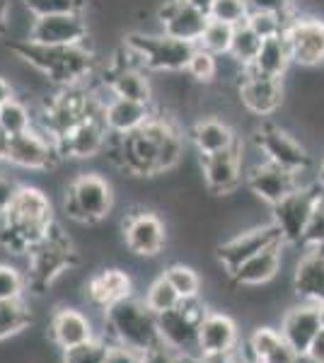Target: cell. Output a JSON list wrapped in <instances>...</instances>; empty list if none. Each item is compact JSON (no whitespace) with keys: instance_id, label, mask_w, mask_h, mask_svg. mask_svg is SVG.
I'll return each instance as SVG.
<instances>
[{"instance_id":"obj_1","label":"cell","mask_w":324,"mask_h":363,"mask_svg":"<svg viewBox=\"0 0 324 363\" xmlns=\"http://www.w3.org/2000/svg\"><path fill=\"white\" fill-rule=\"evenodd\" d=\"M104 155L133 177H155L179 165L184 155V133L174 119L155 112L133 133H109Z\"/></svg>"},{"instance_id":"obj_2","label":"cell","mask_w":324,"mask_h":363,"mask_svg":"<svg viewBox=\"0 0 324 363\" xmlns=\"http://www.w3.org/2000/svg\"><path fill=\"white\" fill-rule=\"evenodd\" d=\"M51 199L37 186H15L8 206L0 216V245L10 255H27L54 228Z\"/></svg>"},{"instance_id":"obj_3","label":"cell","mask_w":324,"mask_h":363,"mask_svg":"<svg viewBox=\"0 0 324 363\" xmlns=\"http://www.w3.org/2000/svg\"><path fill=\"white\" fill-rule=\"evenodd\" d=\"M10 54L17 56L29 70L39 73L56 87H75L92 78L97 58L87 49V44L75 46H46L34 44L29 39H17L8 44Z\"/></svg>"},{"instance_id":"obj_4","label":"cell","mask_w":324,"mask_h":363,"mask_svg":"<svg viewBox=\"0 0 324 363\" xmlns=\"http://www.w3.org/2000/svg\"><path fill=\"white\" fill-rule=\"evenodd\" d=\"M78 264L80 257L70 238L54 223L46 238L27 252V286L34 294H44L58 277L73 272Z\"/></svg>"},{"instance_id":"obj_5","label":"cell","mask_w":324,"mask_h":363,"mask_svg":"<svg viewBox=\"0 0 324 363\" xmlns=\"http://www.w3.org/2000/svg\"><path fill=\"white\" fill-rule=\"evenodd\" d=\"M104 327L111 342L126 344L138 351H148L160 342L157 315L140 298H123L104 310Z\"/></svg>"},{"instance_id":"obj_6","label":"cell","mask_w":324,"mask_h":363,"mask_svg":"<svg viewBox=\"0 0 324 363\" xmlns=\"http://www.w3.org/2000/svg\"><path fill=\"white\" fill-rule=\"evenodd\" d=\"M123 49L140 68L152 73H179L189 66V58L196 44L181 42L167 34H143L131 32L123 39Z\"/></svg>"},{"instance_id":"obj_7","label":"cell","mask_w":324,"mask_h":363,"mask_svg":"<svg viewBox=\"0 0 324 363\" xmlns=\"http://www.w3.org/2000/svg\"><path fill=\"white\" fill-rule=\"evenodd\" d=\"M114 206V189L102 174L85 172L68 184L63 194V213L75 223H102Z\"/></svg>"},{"instance_id":"obj_8","label":"cell","mask_w":324,"mask_h":363,"mask_svg":"<svg viewBox=\"0 0 324 363\" xmlns=\"http://www.w3.org/2000/svg\"><path fill=\"white\" fill-rule=\"evenodd\" d=\"M208 308L203 306L201 296L181 298V303L167 313L157 315V330H160V342L177 349L186 359L199 356V325L206 318Z\"/></svg>"},{"instance_id":"obj_9","label":"cell","mask_w":324,"mask_h":363,"mask_svg":"<svg viewBox=\"0 0 324 363\" xmlns=\"http://www.w3.org/2000/svg\"><path fill=\"white\" fill-rule=\"evenodd\" d=\"M322 186H300L293 194H288L284 201L271 206L274 211V223L279 225L281 235H284L286 245L291 247H303V238H305V228L310 223L312 208L317 203Z\"/></svg>"},{"instance_id":"obj_10","label":"cell","mask_w":324,"mask_h":363,"mask_svg":"<svg viewBox=\"0 0 324 363\" xmlns=\"http://www.w3.org/2000/svg\"><path fill=\"white\" fill-rule=\"evenodd\" d=\"M274 245H286V240L281 235L279 225L271 220L267 225L250 228V230L238 233L235 238L225 240V242L218 247V262H220L230 277V274L238 272L247 259H252V257L264 252L267 247H274Z\"/></svg>"},{"instance_id":"obj_11","label":"cell","mask_w":324,"mask_h":363,"mask_svg":"<svg viewBox=\"0 0 324 363\" xmlns=\"http://www.w3.org/2000/svg\"><path fill=\"white\" fill-rule=\"evenodd\" d=\"M257 150L264 155V160L276 162V165L293 169V172L303 174L310 167V155L305 145L291 136L284 128H279L271 121H264L255 133Z\"/></svg>"},{"instance_id":"obj_12","label":"cell","mask_w":324,"mask_h":363,"mask_svg":"<svg viewBox=\"0 0 324 363\" xmlns=\"http://www.w3.org/2000/svg\"><path fill=\"white\" fill-rule=\"evenodd\" d=\"M87 32L90 29H87L85 15L63 13V15L32 17L25 39L46 46H75V44H87Z\"/></svg>"},{"instance_id":"obj_13","label":"cell","mask_w":324,"mask_h":363,"mask_svg":"<svg viewBox=\"0 0 324 363\" xmlns=\"http://www.w3.org/2000/svg\"><path fill=\"white\" fill-rule=\"evenodd\" d=\"M286 39L293 63L305 68L324 63V20L312 15H293L286 25Z\"/></svg>"},{"instance_id":"obj_14","label":"cell","mask_w":324,"mask_h":363,"mask_svg":"<svg viewBox=\"0 0 324 363\" xmlns=\"http://www.w3.org/2000/svg\"><path fill=\"white\" fill-rule=\"evenodd\" d=\"M245 179L252 194L262 199L264 203H269V206L281 203L288 194H293V191L303 186V179H300L298 172L269 160H259L257 165H252L247 169Z\"/></svg>"},{"instance_id":"obj_15","label":"cell","mask_w":324,"mask_h":363,"mask_svg":"<svg viewBox=\"0 0 324 363\" xmlns=\"http://www.w3.org/2000/svg\"><path fill=\"white\" fill-rule=\"evenodd\" d=\"M102 112L85 116V119L78 121L70 131H66L58 138L56 145L61 157H68V160H90V157L104 153L109 140V128L104 124Z\"/></svg>"},{"instance_id":"obj_16","label":"cell","mask_w":324,"mask_h":363,"mask_svg":"<svg viewBox=\"0 0 324 363\" xmlns=\"http://www.w3.org/2000/svg\"><path fill=\"white\" fill-rule=\"evenodd\" d=\"M104 85L109 87L111 95L135 99V102L152 104V85L150 78L145 75V68L128 56V51L121 46V51L109 63L107 73H104Z\"/></svg>"},{"instance_id":"obj_17","label":"cell","mask_w":324,"mask_h":363,"mask_svg":"<svg viewBox=\"0 0 324 363\" xmlns=\"http://www.w3.org/2000/svg\"><path fill=\"white\" fill-rule=\"evenodd\" d=\"M61 160L58 145L46 136L41 128H29L25 133L13 136L10 143V155L8 162L22 169H34V172H46Z\"/></svg>"},{"instance_id":"obj_18","label":"cell","mask_w":324,"mask_h":363,"mask_svg":"<svg viewBox=\"0 0 324 363\" xmlns=\"http://www.w3.org/2000/svg\"><path fill=\"white\" fill-rule=\"evenodd\" d=\"M238 95L247 112L255 116H271L284 102V83L281 78H271V75L245 68L240 70Z\"/></svg>"},{"instance_id":"obj_19","label":"cell","mask_w":324,"mask_h":363,"mask_svg":"<svg viewBox=\"0 0 324 363\" xmlns=\"http://www.w3.org/2000/svg\"><path fill=\"white\" fill-rule=\"evenodd\" d=\"M123 242L138 257H157L167 242L164 223L150 211H131L123 218Z\"/></svg>"},{"instance_id":"obj_20","label":"cell","mask_w":324,"mask_h":363,"mask_svg":"<svg viewBox=\"0 0 324 363\" xmlns=\"http://www.w3.org/2000/svg\"><path fill=\"white\" fill-rule=\"evenodd\" d=\"M208 20H211L208 15L194 10L184 0H164L160 8H157V22H160L162 34L181 39V42L199 44Z\"/></svg>"},{"instance_id":"obj_21","label":"cell","mask_w":324,"mask_h":363,"mask_svg":"<svg viewBox=\"0 0 324 363\" xmlns=\"http://www.w3.org/2000/svg\"><path fill=\"white\" fill-rule=\"evenodd\" d=\"M201 172L203 182L213 194H233L240 186L242 172V155H240V143L228 150L213 155H201Z\"/></svg>"},{"instance_id":"obj_22","label":"cell","mask_w":324,"mask_h":363,"mask_svg":"<svg viewBox=\"0 0 324 363\" xmlns=\"http://www.w3.org/2000/svg\"><path fill=\"white\" fill-rule=\"evenodd\" d=\"M279 332L284 337L286 344H291L298 354H308L312 339L322 332L320 325V308L317 303H308V301H300L298 306L288 308L281 318Z\"/></svg>"},{"instance_id":"obj_23","label":"cell","mask_w":324,"mask_h":363,"mask_svg":"<svg viewBox=\"0 0 324 363\" xmlns=\"http://www.w3.org/2000/svg\"><path fill=\"white\" fill-rule=\"evenodd\" d=\"M293 291L300 301L324 303V245L303 247V255L293 272Z\"/></svg>"},{"instance_id":"obj_24","label":"cell","mask_w":324,"mask_h":363,"mask_svg":"<svg viewBox=\"0 0 324 363\" xmlns=\"http://www.w3.org/2000/svg\"><path fill=\"white\" fill-rule=\"evenodd\" d=\"M240 344L235 320L225 313H206L199 325V354H228Z\"/></svg>"},{"instance_id":"obj_25","label":"cell","mask_w":324,"mask_h":363,"mask_svg":"<svg viewBox=\"0 0 324 363\" xmlns=\"http://www.w3.org/2000/svg\"><path fill=\"white\" fill-rule=\"evenodd\" d=\"M152 114H155L152 104H143V102H135V99L116 97V95H111L107 102H104V112H102L109 133H116V136L133 133L135 128L143 126Z\"/></svg>"},{"instance_id":"obj_26","label":"cell","mask_w":324,"mask_h":363,"mask_svg":"<svg viewBox=\"0 0 324 363\" xmlns=\"http://www.w3.org/2000/svg\"><path fill=\"white\" fill-rule=\"evenodd\" d=\"M284 247L286 245H274L259 252L252 259H247L238 272L230 274L235 286H245V289H255V286H264L269 281L279 277L281 267H284Z\"/></svg>"},{"instance_id":"obj_27","label":"cell","mask_w":324,"mask_h":363,"mask_svg":"<svg viewBox=\"0 0 324 363\" xmlns=\"http://www.w3.org/2000/svg\"><path fill=\"white\" fill-rule=\"evenodd\" d=\"M131 289L133 284L126 272H121V269H102V272H97L95 277L87 281L85 296L92 306L107 310L114 303L131 296Z\"/></svg>"},{"instance_id":"obj_28","label":"cell","mask_w":324,"mask_h":363,"mask_svg":"<svg viewBox=\"0 0 324 363\" xmlns=\"http://www.w3.org/2000/svg\"><path fill=\"white\" fill-rule=\"evenodd\" d=\"M49 332H51V339H54L63 351L82 347V344L95 339L90 320L73 308H58L49 322Z\"/></svg>"},{"instance_id":"obj_29","label":"cell","mask_w":324,"mask_h":363,"mask_svg":"<svg viewBox=\"0 0 324 363\" xmlns=\"http://www.w3.org/2000/svg\"><path fill=\"white\" fill-rule=\"evenodd\" d=\"M189 140L194 143V148L199 150V155H213L238 145V136H235V131L230 128L228 121L216 119V116H206V119L194 121V126L189 128Z\"/></svg>"},{"instance_id":"obj_30","label":"cell","mask_w":324,"mask_h":363,"mask_svg":"<svg viewBox=\"0 0 324 363\" xmlns=\"http://www.w3.org/2000/svg\"><path fill=\"white\" fill-rule=\"evenodd\" d=\"M291 63H293V56H291V46H288L286 34H276V37H269L262 42V49H259V56L252 70L271 75V78H284L286 70L291 68Z\"/></svg>"},{"instance_id":"obj_31","label":"cell","mask_w":324,"mask_h":363,"mask_svg":"<svg viewBox=\"0 0 324 363\" xmlns=\"http://www.w3.org/2000/svg\"><path fill=\"white\" fill-rule=\"evenodd\" d=\"M262 42L264 39L252 29L250 25H240L235 27V37H233V44H230V58L238 63L240 68H252L259 56V49H262Z\"/></svg>"},{"instance_id":"obj_32","label":"cell","mask_w":324,"mask_h":363,"mask_svg":"<svg viewBox=\"0 0 324 363\" xmlns=\"http://www.w3.org/2000/svg\"><path fill=\"white\" fill-rule=\"evenodd\" d=\"M32 325V313L22 298L15 301H0V342L20 335Z\"/></svg>"},{"instance_id":"obj_33","label":"cell","mask_w":324,"mask_h":363,"mask_svg":"<svg viewBox=\"0 0 324 363\" xmlns=\"http://www.w3.org/2000/svg\"><path fill=\"white\" fill-rule=\"evenodd\" d=\"M0 126L10 133V136H17V133H25L34 126L32 112L20 97H13L8 102L0 104Z\"/></svg>"},{"instance_id":"obj_34","label":"cell","mask_w":324,"mask_h":363,"mask_svg":"<svg viewBox=\"0 0 324 363\" xmlns=\"http://www.w3.org/2000/svg\"><path fill=\"white\" fill-rule=\"evenodd\" d=\"M233 37H235L233 25H225V22H218V20H208V25H206L196 46H201V49H206L213 56H228L230 44H233Z\"/></svg>"},{"instance_id":"obj_35","label":"cell","mask_w":324,"mask_h":363,"mask_svg":"<svg viewBox=\"0 0 324 363\" xmlns=\"http://www.w3.org/2000/svg\"><path fill=\"white\" fill-rule=\"evenodd\" d=\"M145 306H148L152 313L155 315H162V313H167V310H172L177 308L181 303V296L174 291V286L169 284L167 277H157L152 284L148 286V291H145Z\"/></svg>"},{"instance_id":"obj_36","label":"cell","mask_w":324,"mask_h":363,"mask_svg":"<svg viewBox=\"0 0 324 363\" xmlns=\"http://www.w3.org/2000/svg\"><path fill=\"white\" fill-rule=\"evenodd\" d=\"M281 342H284V337H281V332L276 327H257L247 339V361L262 363Z\"/></svg>"},{"instance_id":"obj_37","label":"cell","mask_w":324,"mask_h":363,"mask_svg":"<svg viewBox=\"0 0 324 363\" xmlns=\"http://www.w3.org/2000/svg\"><path fill=\"white\" fill-rule=\"evenodd\" d=\"M162 274L167 277V281L174 286V291L181 298H196V296H201V279H199V274L194 272L191 267H186V264H172V267L164 269Z\"/></svg>"},{"instance_id":"obj_38","label":"cell","mask_w":324,"mask_h":363,"mask_svg":"<svg viewBox=\"0 0 324 363\" xmlns=\"http://www.w3.org/2000/svg\"><path fill=\"white\" fill-rule=\"evenodd\" d=\"M22 8L32 17L85 13V0H22Z\"/></svg>"},{"instance_id":"obj_39","label":"cell","mask_w":324,"mask_h":363,"mask_svg":"<svg viewBox=\"0 0 324 363\" xmlns=\"http://www.w3.org/2000/svg\"><path fill=\"white\" fill-rule=\"evenodd\" d=\"M250 3L247 0H213V8H211V20L225 22V25L240 27L250 17Z\"/></svg>"},{"instance_id":"obj_40","label":"cell","mask_w":324,"mask_h":363,"mask_svg":"<svg viewBox=\"0 0 324 363\" xmlns=\"http://www.w3.org/2000/svg\"><path fill=\"white\" fill-rule=\"evenodd\" d=\"M184 73H189L196 83H213V78L218 75V56L208 54L201 46L194 49V54L189 58V66H186Z\"/></svg>"},{"instance_id":"obj_41","label":"cell","mask_w":324,"mask_h":363,"mask_svg":"<svg viewBox=\"0 0 324 363\" xmlns=\"http://www.w3.org/2000/svg\"><path fill=\"white\" fill-rule=\"evenodd\" d=\"M288 22H291V17L274 15V13H250V17H247V25L255 29L262 39L276 37V34H284Z\"/></svg>"},{"instance_id":"obj_42","label":"cell","mask_w":324,"mask_h":363,"mask_svg":"<svg viewBox=\"0 0 324 363\" xmlns=\"http://www.w3.org/2000/svg\"><path fill=\"white\" fill-rule=\"evenodd\" d=\"M27 286V277H22L15 267L0 264V301H15L22 298Z\"/></svg>"},{"instance_id":"obj_43","label":"cell","mask_w":324,"mask_h":363,"mask_svg":"<svg viewBox=\"0 0 324 363\" xmlns=\"http://www.w3.org/2000/svg\"><path fill=\"white\" fill-rule=\"evenodd\" d=\"M324 245V189L317 196V203L312 208L310 223L305 228L303 247H322Z\"/></svg>"},{"instance_id":"obj_44","label":"cell","mask_w":324,"mask_h":363,"mask_svg":"<svg viewBox=\"0 0 324 363\" xmlns=\"http://www.w3.org/2000/svg\"><path fill=\"white\" fill-rule=\"evenodd\" d=\"M104 354H107V344L92 339L82 347L68 349L66 356H63V363H104Z\"/></svg>"},{"instance_id":"obj_45","label":"cell","mask_w":324,"mask_h":363,"mask_svg":"<svg viewBox=\"0 0 324 363\" xmlns=\"http://www.w3.org/2000/svg\"><path fill=\"white\" fill-rule=\"evenodd\" d=\"M143 363H189V359L177 349L167 347V344L157 342L155 347L143 351Z\"/></svg>"},{"instance_id":"obj_46","label":"cell","mask_w":324,"mask_h":363,"mask_svg":"<svg viewBox=\"0 0 324 363\" xmlns=\"http://www.w3.org/2000/svg\"><path fill=\"white\" fill-rule=\"evenodd\" d=\"M104 363H143V351L126 347L119 342L107 344V354H104Z\"/></svg>"},{"instance_id":"obj_47","label":"cell","mask_w":324,"mask_h":363,"mask_svg":"<svg viewBox=\"0 0 324 363\" xmlns=\"http://www.w3.org/2000/svg\"><path fill=\"white\" fill-rule=\"evenodd\" d=\"M250 3L252 13H274V15H284L293 17V8H296V0H247Z\"/></svg>"},{"instance_id":"obj_48","label":"cell","mask_w":324,"mask_h":363,"mask_svg":"<svg viewBox=\"0 0 324 363\" xmlns=\"http://www.w3.org/2000/svg\"><path fill=\"white\" fill-rule=\"evenodd\" d=\"M303 361H305V356H303V354H298V351L293 349L291 344L281 342L279 347L271 351V354H269L262 363H303Z\"/></svg>"},{"instance_id":"obj_49","label":"cell","mask_w":324,"mask_h":363,"mask_svg":"<svg viewBox=\"0 0 324 363\" xmlns=\"http://www.w3.org/2000/svg\"><path fill=\"white\" fill-rule=\"evenodd\" d=\"M189 363H247V359L238 349L228 351V354H199Z\"/></svg>"},{"instance_id":"obj_50","label":"cell","mask_w":324,"mask_h":363,"mask_svg":"<svg viewBox=\"0 0 324 363\" xmlns=\"http://www.w3.org/2000/svg\"><path fill=\"white\" fill-rule=\"evenodd\" d=\"M305 361H310V363H324V330L315 339H312L308 354H305Z\"/></svg>"},{"instance_id":"obj_51","label":"cell","mask_w":324,"mask_h":363,"mask_svg":"<svg viewBox=\"0 0 324 363\" xmlns=\"http://www.w3.org/2000/svg\"><path fill=\"white\" fill-rule=\"evenodd\" d=\"M13 191H15V184L8 177H3V174H0V216H3L5 206H8L10 196H13Z\"/></svg>"},{"instance_id":"obj_52","label":"cell","mask_w":324,"mask_h":363,"mask_svg":"<svg viewBox=\"0 0 324 363\" xmlns=\"http://www.w3.org/2000/svg\"><path fill=\"white\" fill-rule=\"evenodd\" d=\"M10 29V0H0V37Z\"/></svg>"},{"instance_id":"obj_53","label":"cell","mask_w":324,"mask_h":363,"mask_svg":"<svg viewBox=\"0 0 324 363\" xmlns=\"http://www.w3.org/2000/svg\"><path fill=\"white\" fill-rule=\"evenodd\" d=\"M10 143H13V136L0 126V162H8L10 155Z\"/></svg>"},{"instance_id":"obj_54","label":"cell","mask_w":324,"mask_h":363,"mask_svg":"<svg viewBox=\"0 0 324 363\" xmlns=\"http://www.w3.org/2000/svg\"><path fill=\"white\" fill-rule=\"evenodd\" d=\"M13 97H15V87H13V83H10L8 78H3V75H0V104L8 102V99H13Z\"/></svg>"},{"instance_id":"obj_55","label":"cell","mask_w":324,"mask_h":363,"mask_svg":"<svg viewBox=\"0 0 324 363\" xmlns=\"http://www.w3.org/2000/svg\"><path fill=\"white\" fill-rule=\"evenodd\" d=\"M184 3H189L194 10H199V13H203V15L211 17V8H213V0H184Z\"/></svg>"},{"instance_id":"obj_56","label":"cell","mask_w":324,"mask_h":363,"mask_svg":"<svg viewBox=\"0 0 324 363\" xmlns=\"http://www.w3.org/2000/svg\"><path fill=\"white\" fill-rule=\"evenodd\" d=\"M317 184L322 186L324 189V160H322V165H320V169H317Z\"/></svg>"},{"instance_id":"obj_57","label":"cell","mask_w":324,"mask_h":363,"mask_svg":"<svg viewBox=\"0 0 324 363\" xmlns=\"http://www.w3.org/2000/svg\"><path fill=\"white\" fill-rule=\"evenodd\" d=\"M317 308H320V325L324 330V303H317Z\"/></svg>"},{"instance_id":"obj_58","label":"cell","mask_w":324,"mask_h":363,"mask_svg":"<svg viewBox=\"0 0 324 363\" xmlns=\"http://www.w3.org/2000/svg\"><path fill=\"white\" fill-rule=\"evenodd\" d=\"M247 363H257V361H247Z\"/></svg>"}]
</instances>
